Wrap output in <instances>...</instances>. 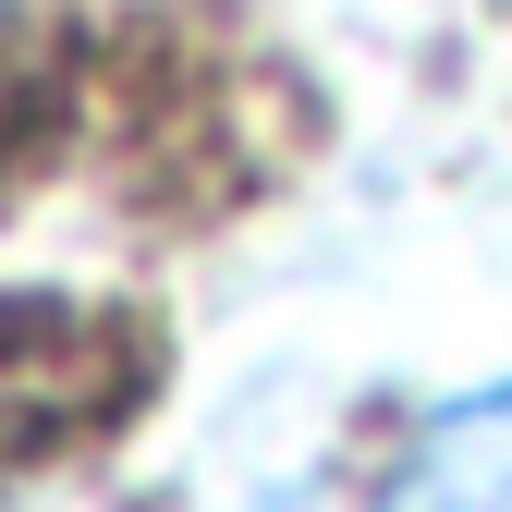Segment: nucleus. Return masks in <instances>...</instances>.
Returning a JSON list of instances; mask_svg holds the SVG:
<instances>
[{
    "mask_svg": "<svg viewBox=\"0 0 512 512\" xmlns=\"http://www.w3.org/2000/svg\"><path fill=\"white\" fill-rule=\"evenodd\" d=\"M378 512H512V378L452 415L415 427V452L391 464Z\"/></svg>",
    "mask_w": 512,
    "mask_h": 512,
    "instance_id": "f257e3e1",
    "label": "nucleus"
}]
</instances>
